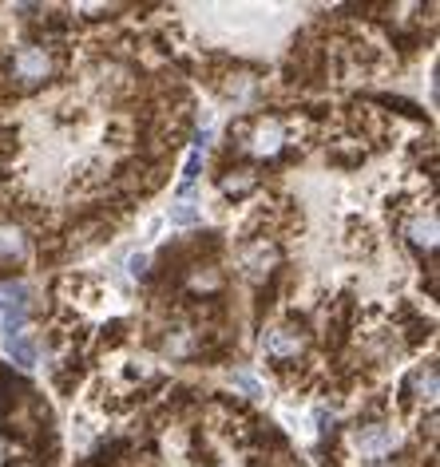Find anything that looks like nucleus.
<instances>
[{"mask_svg": "<svg viewBox=\"0 0 440 467\" xmlns=\"http://www.w3.org/2000/svg\"><path fill=\"white\" fill-rule=\"evenodd\" d=\"M68 68V40H32L21 44L0 68V79L13 96H36L48 84H56Z\"/></svg>", "mask_w": 440, "mask_h": 467, "instance_id": "obj_1", "label": "nucleus"}, {"mask_svg": "<svg viewBox=\"0 0 440 467\" xmlns=\"http://www.w3.org/2000/svg\"><path fill=\"white\" fill-rule=\"evenodd\" d=\"M24 321H29V309H24V305L4 309V337H21L24 333Z\"/></svg>", "mask_w": 440, "mask_h": 467, "instance_id": "obj_8", "label": "nucleus"}, {"mask_svg": "<svg viewBox=\"0 0 440 467\" xmlns=\"http://www.w3.org/2000/svg\"><path fill=\"white\" fill-rule=\"evenodd\" d=\"M238 265H242V273L250 281H266L274 270L286 265V258H282V246L270 242V238H246L238 246Z\"/></svg>", "mask_w": 440, "mask_h": 467, "instance_id": "obj_2", "label": "nucleus"}, {"mask_svg": "<svg viewBox=\"0 0 440 467\" xmlns=\"http://www.w3.org/2000/svg\"><path fill=\"white\" fill-rule=\"evenodd\" d=\"M0 309H4V301H0Z\"/></svg>", "mask_w": 440, "mask_h": 467, "instance_id": "obj_11", "label": "nucleus"}, {"mask_svg": "<svg viewBox=\"0 0 440 467\" xmlns=\"http://www.w3.org/2000/svg\"><path fill=\"white\" fill-rule=\"evenodd\" d=\"M401 404H436V364H417V369L405 377V384H401Z\"/></svg>", "mask_w": 440, "mask_h": 467, "instance_id": "obj_3", "label": "nucleus"}, {"mask_svg": "<svg viewBox=\"0 0 440 467\" xmlns=\"http://www.w3.org/2000/svg\"><path fill=\"white\" fill-rule=\"evenodd\" d=\"M258 187H262V175H258L254 163H238V167L218 171V190H223L226 198H246V195H254Z\"/></svg>", "mask_w": 440, "mask_h": 467, "instance_id": "obj_4", "label": "nucleus"}, {"mask_svg": "<svg viewBox=\"0 0 440 467\" xmlns=\"http://www.w3.org/2000/svg\"><path fill=\"white\" fill-rule=\"evenodd\" d=\"M199 167H203V146H195V151H190L187 171H182V182H179V195H187V190H190V182L199 179Z\"/></svg>", "mask_w": 440, "mask_h": 467, "instance_id": "obj_9", "label": "nucleus"}, {"mask_svg": "<svg viewBox=\"0 0 440 467\" xmlns=\"http://www.w3.org/2000/svg\"><path fill=\"white\" fill-rule=\"evenodd\" d=\"M393 444H397V432H393L389 424L357 428V447H361V455H369V460H385V455L393 452Z\"/></svg>", "mask_w": 440, "mask_h": 467, "instance_id": "obj_5", "label": "nucleus"}, {"mask_svg": "<svg viewBox=\"0 0 440 467\" xmlns=\"http://www.w3.org/2000/svg\"><path fill=\"white\" fill-rule=\"evenodd\" d=\"M401 230H405V238L412 246H417V254H433L436 250V218H433V210L428 214H412V222H401Z\"/></svg>", "mask_w": 440, "mask_h": 467, "instance_id": "obj_6", "label": "nucleus"}, {"mask_svg": "<svg viewBox=\"0 0 440 467\" xmlns=\"http://www.w3.org/2000/svg\"><path fill=\"white\" fill-rule=\"evenodd\" d=\"M171 222H175V226H190V222H199V206H195V203H179L175 210H171Z\"/></svg>", "mask_w": 440, "mask_h": 467, "instance_id": "obj_10", "label": "nucleus"}, {"mask_svg": "<svg viewBox=\"0 0 440 467\" xmlns=\"http://www.w3.org/2000/svg\"><path fill=\"white\" fill-rule=\"evenodd\" d=\"M8 356H13V364L16 369H36V361H40V345L32 341V337H8Z\"/></svg>", "mask_w": 440, "mask_h": 467, "instance_id": "obj_7", "label": "nucleus"}]
</instances>
